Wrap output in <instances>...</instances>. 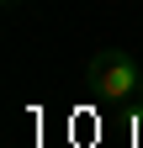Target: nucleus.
<instances>
[{
	"mask_svg": "<svg viewBox=\"0 0 143 148\" xmlns=\"http://www.w3.org/2000/svg\"><path fill=\"white\" fill-rule=\"evenodd\" d=\"M85 79H90V90H96L101 101H127V95L143 90V69L133 58H122V53H96Z\"/></svg>",
	"mask_w": 143,
	"mask_h": 148,
	"instance_id": "1",
	"label": "nucleus"
}]
</instances>
